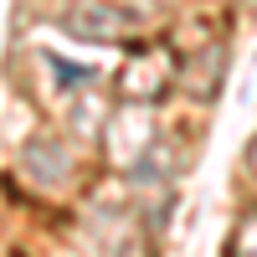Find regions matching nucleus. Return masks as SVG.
Instances as JSON below:
<instances>
[]
</instances>
